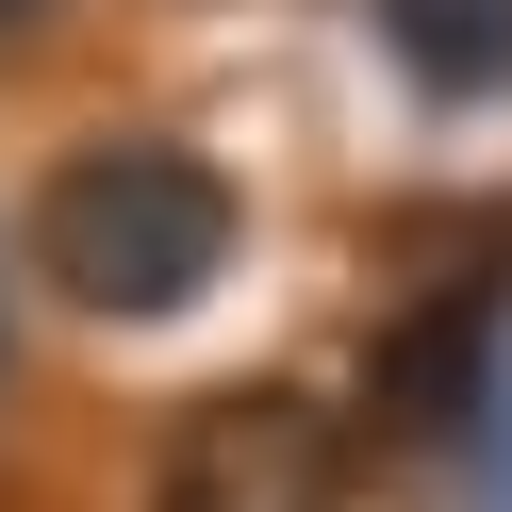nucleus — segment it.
Here are the masks:
<instances>
[{
  "mask_svg": "<svg viewBox=\"0 0 512 512\" xmlns=\"http://www.w3.org/2000/svg\"><path fill=\"white\" fill-rule=\"evenodd\" d=\"M380 50L430 100H512V0H380Z\"/></svg>",
  "mask_w": 512,
  "mask_h": 512,
  "instance_id": "4",
  "label": "nucleus"
},
{
  "mask_svg": "<svg viewBox=\"0 0 512 512\" xmlns=\"http://www.w3.org/2000/svg\"><path fill=\"white\" fill-rule=\"evenodd\" d=\"M364 413H380V430H413V446L479 430V413H496V298H430L413 331H380Z\"/></svg>",
  "mask_w": 512,
  "mask_h": 512,
  "instance_id": "3",
  "label": "nucleus"
},
{
  "mask_svg": "<svg viewBox=\"0 0 512 512\" xmlns=\"http://www.w3.org/2000/svg\"><path fill=\"white\" fill-rule=\"evenodd\" d=\"M34 17H67V0H0V34H34Z\"/></svg>",
  "mask_w": 512,
  "mask_h": 512,
  "instance_id": "5",
  "label": "nucleus"
},
{
  "mask_svg": "<svg viewBox=\"0 0 512 512\" xmlns=\"http://www.w3.org/2000/svg\"><path fill=\"white\" fill-rule=\"evenodd\" d=\"M149 512H347V430L298 380H215V397L166 413Z\"/></svg>",
  "mask_w": 512,
  "mask_h": 512,
  "instance_id": "2",
  "label": "nucleus"
},
{
  "mask_svg": "<svg viewBox=\"0 0 512 512\" xmlns=\"http://www.w3.org/2000/svg\"><path fill=\"white\" fill-rule=\"evenodd\" d=\"M248 248V199L215 149L182 133H100L67 149V166L34 182V281L67 314H116V331H166V314H199L215 281H232Z\"/></svg>",
  "mask_w": 512,
  "mask_h": 512,
  "instance_id": "1",
  "label": "nucleus"
}]
</instances>
